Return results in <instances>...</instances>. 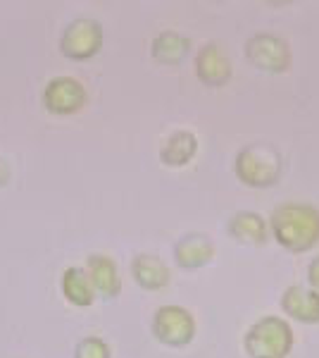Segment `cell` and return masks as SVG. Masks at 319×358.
I'll list each match as a JSON object with an SVG mask.
<instances>
[{"mask_svg": "<svg viewBox=\"0 0 319 358\" xmlns=\"http://www.w3.org/2000/svg\"><path fill=\"white\" fill-rule=\"evenodd\" d=\"M269 232L288 253H307L319 244V208L310 203H281L269 215Z\"/></svg>", "mask_w": 319, "mask_h": 358, "instance_id": "cell-1", "label": "cell"}, {"mask_svg": "<svg viewBox=\"0 0 319 358\" xmlns=\"http://www.w3.org/2000/svg\"><path fill=\"white\" fill-rule=\"evenodd\" d=\"M293 327L279 315H265L248 327L243 349L248 358H288L293 351Z\"/></svg>", "mask_w": 319, "mask_h": 358, "instance_id": "cell-2", "label": "cell"}, {"mask_svg": "<svg viewBox=\"0 0 319 358\" xmlns=\"http://www.w3.org/2000/svg\"><path fill=\"white\" fill-rule=\"evenodd\" d=\"M236 177L241 179L246 187L253 189H269L279 182L283 160L276 146L272 143H251V146L241 148L234 163Z\"/></svg>", "mask_w": 319, "mask_h": 358, "instance_id": "cell-3", "label": "cell"}, {"mask_svg": "<svg viewBox=\"0 0 319 358\" xmlns=\"http://www.w3.org/2000/svg\"><path fill=\"white\" fill-rule=\"evenodd\" d=\"M153 334L160 344L184 349L195 337V317L184 306H160L153 315Z\"/></svg>", "mask_w": 319, "mask_h": 358, "instance_id": "cell-4", "label": "cell"}, {"mask_svg": "<svg viewBox=\"0 0 319 358\" xmlns=\"http://www.w3.org/2000/svg\"><path fill=\"white\" fill-rule=\"evenodd\" d=\"M103 27L91 17H77L62 31L60 50L69 60H91L103 48Z\"/></svg>", "mask_w": 319, "mask_h": 358, "instance_id": "cell-5", "label": "cell"}, {"mask_svg": "<svg viewBox=\"0 0 319 358\" xmlns=\"http://www.w3.org/2000/svg\"><path fill=\"white\" fill-rule=\"evenodd\" d=\"M246 57L253 67L279 74L291 65V48L276 34H255L246 41Z\"/></svg>", "mask_w": 319, "mask_h": 358, "instance_id": "cell-6", "label": "cell"}, {"mask_svg": "<svg viewBox=\"0 0 319 358\" xmlns=\"http://www.w3.org/2000/svg\"><path fill=\"white\" fill-rule=\"evenodd\" d=\"M89 103V91L74 77H55L45 84L43 106L53 115H74Z\"/></svg>", "mask_w": 319, "mask_h": 358, "instance_id": "cell-7", "label": "cell"}, {"mask_svg": "<svg viewBox=\"0 0 319 358\" xmlns=\"http://www.w3.org/2000/svg\"><path fill=\"white\" fill-rule=\"evenodd\" d=\"M281 310L303 325H319V292L303 285H291L281 294Z\"/></svg>", "mask_w": 319, "mask_h": 358, "instance_id": "cell-8", "label": "cell"}, {"mask_svg": "<svg viewBox=\"0 0 319 358\" xmlns=\"http://www.w3.org/2000/svg\"><path fill=\"white\" fill-rule=\"evenodd\" d=\"M195 74L207 86H224L231 79V60L219 43H207L193 60Z\"/></svg>", "mask_w": 319, "mask_h": 358, "instance_id": "cell-9", "label": "cell"}, {"mask_svg": "<svg viewBox=\"0 0 319 358\" xmlns=\"http://www.w3.org/2000/svg\"><path fill=\"white\" fill-rule=\"evenodd\" d=\"M226 232L231 239L241 241L246 246H265L269 241V222L265 220L260 213L241 210L229 217L226 222Z\"/></svg>", "mask_w": 319, "mask_h": 358, "instance_id": "cell-10", "label": "cell"}, {"mask_svg": "<svg viewBox=\"0 0 319 358\" xmlns=\"http://www.w3.org/2000/svg\"><path fill=\"white\" fill-rule=\"evenodd\" d=\"M212 258H214V244L207 234H200V232L186 234L177 241V246H174V261H177L179 268H184V270L205 268Z\"/></svg>", "mask_w": 319, "mask_h": 358, "instance_id": "cell-11", "label": "cell"}, {"mask_svg": "<svg viewBox=\"0 0 319 358\" xmlns=\"http://www.w3.org/2000/svg\"><path fill=\"white\" fill-rule=\"evenodd\" d=\"M131 275H133V280H136V285L148 292L165 289L172 280V273H170V268H167V263L158 256H150V253H138V256H133Z\"/></svg>", "mask_w": 319, "mask_h": 358, "instance_id": "cell-12", "label": "cell"}, {"mask_svg": "<svg viewBox=\"0 0 319 358\" xmlns=\"http://www.w3.org/2000/svg\"><path fill=\"white\" fill-rule=\"evenodd\" d=\"M86 273L91 277V285H94L96 294L103 296H117L121 289V280H119V270L117 263L112 261L105 253H94L86 261Z\"/></svg>", "mask_w": 319, "mask_h": 358, "instance_id": "cell-13", "label": "cell"}, {"mask_svg": "<svg viewBox=\"0 0 319 358\" xmlns=\"http://www.w3.org/2000/svg\"><path fill=\"white\" fill-rule=\"evenodd\" d=\"M195 153H198V136L188 129H179L162 143L160 158L170 167H184L195 158Z\"/></svg>", "mask_w": 319, "mask_h": 358, "instance_id": "cell-14", "label": "cell"}, {"mask_svg": "<svg viewBox=\"0 0 319 358\" xmlns=\"http://www.w3.org/2000/svg\"><path fill=\"white\" fill-rule=\"evenodd\" d=\"M62 294L69 303L79 306V308H86L96 301V289L91 285V277L86 273V268L81 265H72V268L65 270L62 275Z\"/></svg>", "mask_w": 319, "mask_h": 358, "instance_id": "cell-15", "label": "cell"}, {"mask_svg": "<svg viewBox=\"0 0 319 358\" xmlns=\"http://www.w3.org/2000/svg\"><path fill=\"white\" fill-rule=\"evenodd\" d=\"M188 36H184L179 31H162L153 38V45H150L155 62H162V65H179L188 55Z\"/></svg>", "mask_w": 319, "mask_h": 358, "instance_id": "cell-16", "label": "cell"}, {"mask_svg": "<svg viewBox=\"0 0 319 358\" xmlns=\"http://www.w3.org/2000/svg\"><path fill=\"white\" fill-rule=\"evenodd\" d=\"M74 358H110V346L103 337H86L74 349Z\"/></svg>", "mask_w": 319, "mask_h": 358, "instance_id": "cell-17", "label": "cell"}, {"mask_svg": "<svg viewBox=\"0 0 319 358\" xmlns=\"http://www.w3.org/2000/svg\"><path fill=\"white\" fill-rule=\"evenodd\" d=\"M307 282H310V289L319 292V256L312 258L310 268H307Z\"/></svg>", "mask_w": 319, "mask_h": 358, "instance_id": "cell-18", "label": "cell"}, {"mask_svg": "<svg viewBox=\"0 0 319 358\" xmlns=\"http://www.w3.org/2000/svg\"><path fill=\"white\" fill-rule=\"evenodd\" d=\"M10 175H13V170H10V163L5 158H0V187L10 182Z\"/></svg>", "mask_w": 319, "mask_h": 358, "instance_id": "cell-19", "label": "cell"}]
</instances>
